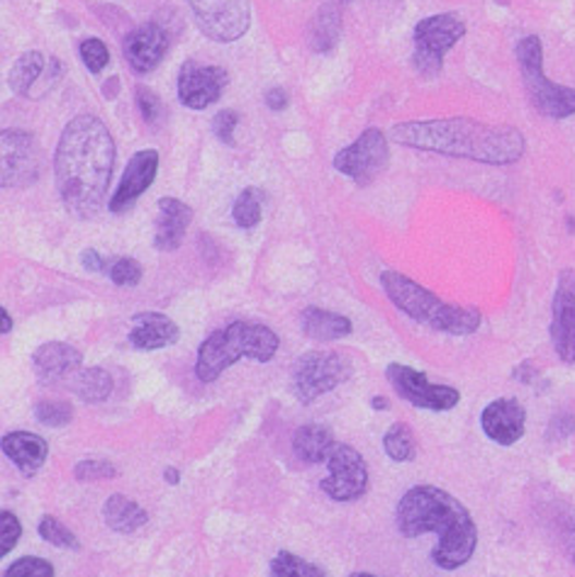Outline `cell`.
<instances>
[{
  "mask_svg": "<svg viewBox=\"0 0 575 577\" xmlns=\"http://www.w3.org/2000/svg\"><path fill=\"white\" fill-rule=\"evenodd\" d=\"M115 167V142L100 118L76 115L57 144V191L76 218H94L108 193Z\"/></svg>",
  "mask_w": 575,
  "mask_h": 577,
  "instance_id": "1",
  "label": "cell"
},
{
  "mask_svg": "<svg viewBox=\"0 0 575 577\" xmlns=\"http://www.w3.org/2000/svg\"><path fill=\"white\" fill-rule=\"evenodd\" d=\"M390 139L400 147L490 163V167H510L527 151L525 134L517 127L486 125L470 118L400 122L390 130Z\"/></svg>",
  "mask_w": 575,
  "mask_h": 577,
  "instance_id": "2",
  "label": "cell"
},
{
  "mask_svg": "<svg viewBox=\"0 0 575 577\" xmlns=\"http://www.w3.org/2000/svg\"><path fill=\"white\" fill-rule=\"evenodd\" d=\"M397 531L405 539L437 533L439 543L431 551L441 570H458L474 558L478 545V527L470 512L454 494L435 486H415L397 502Z\"/></svg>",
  "mask_w": 575,
  "mask_h": 577,
  "instance_id": "3",
  "label": "cell"
},
{
  "mask_svg": "<svg viewBox=\"0 0 575 577\" xmlns=\"http://www.w3.org/2000/svg\"><path fill=\"white\" fill-rule=\"evenodd\" d=\"M381 285L388 295V300L393 303L400 312L413 317L419 324L435 329V332L468 336L478 332V327L482 322V317L476 307L449 305L431 291H427L425 285L415 283L413 278H407L397 271H386L381 275Z\"/></svg>",
  "mask_w": 575,
  "mask_h": 577,
  "instance_id": "4",
  "label": "cell"
},
{
  "mask_svg": "<svg viewBox=\"0 0 575 577\" xmlns=\"http://www.w3.org/2000/svg\"><path fill=\"white\" fill-rule=\"evenodd\" d=\"M279 334L266 324L232 322L224 329L212 332L200 344L198 358H195V376H198L203 383H212V380H218L224 370L242 358L269 364V360L279 354Z\"/></svg>",
  "mask_w": 575,
  "mask_h": 577,
  "instance_id": "5",
  "label": "cell"
},
{
  "mask_svg": "<svg viewBox=\"0 0 575 577\" xmlns=\"http://www.w3.org/2000/svg\"><path fill=\"white\" fill-rule=\"evenodd\" d=\"M515 51L531 106L537 108L543 118L551 120H566L575 115V88L553 84V81L543 74L541 39L537 35H529L522 39Z\"/></svg>",
  "mask_w": 575,
  "mask_h": 577,
  "instance_id": "6",
  "label": "cell"
},
{
  "mask_svg": "<svg viewBox=\"0 0 575 577\" xmlns=\"http://www.w3.org/2000/svg\"><path fill=\"white\" fill-rule=\"evenodd\" d=\"M466 35L464 20L454 13H441L425 17L415 27V54L413 66L425 78H437L444 69V57Z\"/></svg>",
  "mask_w": 575,
  "mask_h": 577,
  "instance_id": "7",
  "label": "cell"
},
{
  "mask_svg": "<svg viewBox=\"0 0 575 577\" xmlns=\"http://www.w3.org/2000/svg\"><path fill=\"white\" fill-rule=\"evenodd\" d=\"M352 376L348 358L337 352H310L293 366V390L301 402H315L346 383Z\"/></svg>",
  "mask_w": 575,
  "mask_h": 577,
  "instance_id": "8",
  "label": "cell"
},
{
  "mask_svg": "<svg viewBox=\"0 0 575 577\" xmlns=\"http://www.w3.org/2000/svg\"><path fill=\"white\" fill-rule=\"evenodd\" d=\"M188 5L203 35L212 42H237L252 25L249 0H188Z\"/></svg>",
  "mask_w": 575,
  "mask_h": 577,
  "instance_id": "9",
  "label": "cell"
},
{
  "mask_svg": "<svg viewBox=\"0 0 575 577\" xmlns=\"http://www.w3.org/2000/svg\"><path fill=\"white\" fill-rule=\"evenodd\" d=\"M390 163V151H388V139L381 130H366L362 137L354 144H348L342 151L337 154L332 167L342 173V176L352 179L358 185H368L376 176L388 169Z\"/></svg>",
  "mask_w": 575,
  "mask_h": 577,
  "instance_id": "10",
  "label": "cell"
},
{
  "mask_svg": "<svg viewBox=\"0 0 575 577\" xmlns=\"http://www.w3.org/2000/svg\"><path fill=\"white\" fill-rule=\"evenodd\" d=\"M386 378H388V383L393 385L395 393L417 409L449 412L461 402V393L456 388L429 383V378L417 368H409L403 364H390L386 368Z\"/></svg>",
  "mask_w": 575,
  "mask_h": 577,
  "instance_id": "11",
  "label": "cell"
},
{
  "mask_svg": "<svg viewBox=\"0 0 575 577\" xmlns=\"http://www.w3.org/2000/svg\"><path fill=\"white\" fill-rule=\"evenodd\" d=\"M0 147H3V173H0L3 188H27L39 179L42 154L33 132L3 130Z\"/></svg>",
  "mask_w": 575,
  "mask_h": 577,
  "instance_id": "12",
  "label": "cell"
},
{
  "mask_svg": "<svg viewBox=\"0 0 575 577\" xmlns=\"http://www.w3.org/2000/svg\"><path fill=\"white\" fill-rule=\"evenodd\" d=\"M327 470L330 476L320 482V488L334 502H354L368 488L366 461L354 446L337 444L332 456L327 458Z\"/></svg>",
  "mask_w": 575,
  "mask_h": 577,
  "instance_id": "13",
  "label": "cell"
},
{
  "mask_svg": "<svg viewBox=\"0 0 575 577\" xmlns=\"http://www.w3.org/2000/svg\"><path fill=\"white\" fill-rule=\"evenodd\" d=\"M551 344L563 364H575V271H561L551 305Z\"/></svg>",
  "mask_w": 575,
  "mask_h": 577,
  "instance_id": "14",
  "label": "cell"
},
{
  "mask_svg": "<svg viewBox=\"0 0 575 577\" xmlns=\"http://www.w3.org/2000/svg\"><path fill=\"white\" fill-rule=\"evenodd\" d=\"M224 86H228V71L220 66H203L186 61L179 71V98L191 110H205L218 102Z\"/></svg>",
  "mask_w": 575,
  "mask_h": 577,
  "instance_id": "15",
  "label": "cell"
},
{
  "mask_svg": "<svg viewBox=\"0 0 575 577\" xmlns=\"http://www.w3.org/2000/svg\"><path fill=\"white\" fill-rule=\"evenodd\" d=\"M159 171V154L154 149H144L130 159L122 173V181L118 185V191L112 193L110 198V212L112 214H125L132 210L144 193H147L149 185L157 179Z\"/></svg>",
  "mask_w": 575,
  "mask_h": 577,
  "instance_id": "16",
  "label": "cell"
},
{
  "mask_svg": "<svg viewBox=\"0 0 575 577\" xmlns=\"http://www.w3.org/2000/svg\"><path fill=\"white\" fill-rule=\"evenodd\" d=\"M480 427L490 441H496L500 446H512L525 437L527 409L522 407V402L515 397L492 400L490 405L482 409Z\"/></svg>",
  "mask_w": 575,
  "mask_h": 577,
  "instance_id": "17",
  "label": "cell"
},
{
  "mask_svg": "<svg viewBox=\"0 0 575 577\" xmlns=\"http://www.w3.org/2000/svg\"><path fill=\"white\" fill-rule=\"evenodd\" d=\"M169 47L171 42L167 29L154 23L135 27L122 39V54H125L127 64L137 74H149V71L157 69L167 57Z\"/></svg>",
  "mask_w": 575,
  "mask_h": 577,
  "instance_id": "18",
  "label": "cell"
},
{
  "mask_svg": "<svg viewBox=\"0 0 575 577\" xmlns=\"http://www.w3.org/2000/svg\"><path fill=\"white\" fill-rule=\"evenodd\" d=\"M33 366L39 383L51 385L78 373L81 366H84V354L71 344L49 342L37 348L33 356Z\"/></svg>",
  "mask_w": 575,
  "mask_h": 577,
  "instance_id": "19",
  "label": "cell"
},
{
  "mask_svg": "<svg viewBox=\"0 0 575 577\" xmlns=\"http://www.w3.org/2000/svg\"><path fill=\"white\" fill-rule=\"evenodd\" d=\"M181 339V329L171 317L159 312H142L132 317L130 344L139 352H159L176 344Z\"/></svg>",
  "mask_w": 575,
  "mask_h": 577,
  "instance_id": "20",
  "label": "cell"
},
{
  "mask_svg": "<svg viewBox=\"0 0 575 577\" xmlns=\"http://www.w3.org/2000/svg\"><path fill=\"white\" fill-rule=\"evenodd\" d=\"M191 220H193V210L186 202L176 198H161L154 246H157L159 251H176L183 244V236L188 232Z\"/></svg>",
  "mask_w": 575,
  "mask_h": 577,
  "instance_id": "21",
  "label": "cell"
},
{
  "mask_svg": "<svg viewBox=\"0 0 575 577\" xmlns=\"http://www.w3.org/2000/svg\"><path fill=\"white\" fill-rule=\"evenodd\" d=\"M3 453L15 463L17 470H23L25 476H35L47 463L49 446L33 431H10L3 437Z\"/></svg>",
  "mask_w": 575,
  "mask_h": 577,
  "instance_id": "22",
  "label": "cell"
},
{
  "mask_svg": "<svg viewBox=\"0 0 575 577\" xmlns=\"http://www.w3.org/2000/svg\"><path fill=\"white\" fill-rule=\"evenodd\" d=\"M301 327L305 336L315 339V342H339V339L352 334V319L322 310V307H307L301 315Z\"/></svg>",
  "mask_w": 575,
  "mask_h": 577,
  "instance_id": "23",
  "label": "cell"
},
{
  "mask_svg": "<svg viewBox=\"0 0 575 577\" xmlns=\"http://www.w3.org/2000/svg\"><path fill=\"white\" fill-rule=\"evenodd\" d=\"M334 446V434L322 425H305L293 437V451L303 463H327Z\"/></svg>",
  "mask_w": 575,
  "mask_h": 577,
  "instance_id": "24",
  "label": "cell"
},
{
  "mask_svg": "<svg viewBox=\"0 0 575 577\" xmlns=\"http://www.w3.org/2000/svg\"><path fill=\"white\" fill-rule=\"evenodd\" d=\"M102 519H106L112 531L132 533L149 521V514L135 500L125 498V494H110L106 500V507H102Z\"/></svg>",
  "mask_w": 575,
  "mask_h": 577,
  "instance_id": "25",
  "label": "cell"
},
{
  "mask_svg": "<svg viewBox=\"0 0 575 577\" xmlns=\"http://www.w3.org/2000/svg\"><path fill=\"white\" fill-rule=\"evenodd\" d=\"M342 35V8L339 3H327L313 20L310 45L317 54H330Z\"/></svg>",
  "mask_w": 575,
  "mask_h": 577,
  "instance_id": "26",
  "label": "cell"
},
{
  "mask_svg": "<svg viewBox=\"0 0 575 577\" xmlns=\"http://www.w3.org/2000/svg\"><path fill=\"white\" fill-rule=\"evenodd\" d=\"M45 64L47 59L42 51H25L8 74L10 90H13L15 96H33L35 84L39 81V76L45 74Z\"/></svg>",
  "mask_w": 575,
  "mask_h": 577,
  "instance_id": "27",
  "label": "cell"
},
{
  "mask_svg": "<svg viewBox=\"0 0 575 577\" xmlns=\"http://www.w3.org/2000/svg\"><path fill=\"white\" fill-rule=\"evenodd\" d=\"M74 393L88 405L108 400L112 393V376L106 368H81L74 373Z\"/></svg>",
  "mask_w": 575,
  "mask_h": 577,
  "instance_id": "28",
  "label": "cell"
},
{
  "mask_svg": "<svg viewBox=\"0 0 575 577\" xmlns=\"http://www.w3.org/2000/svg\"><path fill=\"white\" fill-rule=\"evenodd\" d=\"M261 208H264V191L259 188H244L240 198L232 205V220L237 222L242 230H252L261 222Z\"/></svg>",
  "mask_w": 575,
  "mask_h": 577,
  "instance_id": "29",
  "label": "cell"
},
{
  "mask_svg": "<svg viewBox=\"0 0 575 577\" xmlns=\"http://www.w3.org/2000/svg\"><path fill=\"white\" fill-rule=\"evenodd\" d=\"M383 451L390 461L407 463L415 458V437L405 425H393L383 437Z\"/></svg>",
  "mask_w": 575,
  "mask_h": 577,
  "instance_id": "30",
  "label": "cell"
},
{
  "mask_svg": "<svg viewBox=\"0 0 575 577\" xmlns=\"http://www.w3.org/2000/svg\"><path fill=\"white\" fill-rule=\"evenodd\" d=\"M271 577H327V575L322 568H317V565L301 558V555L281 551L271 561Z\"/></svg>",
  "mask_w": 575,
  "mask_h": 577,
  "instance_id": "31",
  "label": "cell"
},
{
  "mask_svg": "<svg viewBox=\"0 0 575 577\" xmlns=\"http://www.w3.org/2000/svg\"><path fill=\"white\" fill-rule=\"evenodd\" d=\"M37 531L42 539L51 545H57V549H69V551H78L81 543L76 539V533L71 531L66 524H61L59 519L49 517V514H45L42 519H39L37 524Z\"/></svg>",
  "mask_w": 575,
  "mask_h": 577,
  "instance_id": "32",
  "label": "cell"
},
{
  "mask_svg": "<svg viewBox=\"0 0 575 577\" xmlns=\"http://www.w3.org/2000/svg\"><path fill=\"white\" fill-rule=\"evenodd\" d=\"M35 417H37L39 425L59 429V427H66L69 421L74 419V407H71L69 402H61V400H45L35 407Z\"/></svg>",
  "mask_w": 575,
  "mask_h": 577,
  "instance_id": "33",
  "label": "cell"
},
{
  "mask_svg": "<svg viewBox=\"0 0 575 577\" xmlns=\"http://www.w3.org/2000/svg\"><path fill=\"white\" fill-rule=\"evenodd\" d=\"M3 577H54V565L45 558H37V555H25V558L10 563Z\"/></svg>",
  "mask_w": 575,
  "mask_h": 577,
  "instance_id": "34",
  "label": "cell"
},
{
  "mask_svg": "<svg viewBox=\"0 0 575 577\" xmlns=\"http://www.w3.org/2000/svg\"><path fill=\"white\" fill-rule=\"evenodd\" d=\"M74 476L84 482H94V480H110L118 476V468L112 466L110 461H100V458H88L76 463Z\"/></svg>",
  "mask_w": 575,
  "mask_h": 577,
  "instance_id": "35",
  "label": "cell"
},
{
  "mask_svg": "<svg viewBox=\"0 0 575 577\" xmlns=\"http://www.w3.org/2000/svg\"><path fill=\"white\" fill-rule=\"evenodd\" d=\"M108 275L120 287H135L142 281V266L135 259H118L108 268Z\"/></svg>",
  "mask_w": 575,
  "mask_h": 577,
  "instance_id": "36",
  "label": "cell"
},
{
  "mask_svg": "<svg viewBox=\"0 0 575 577\" xmlns=\"http://www.w3.org/2000/svg\"><path fill=\"white\" fill-rule=\"evenodd\" d=\"M81 59H84V64L90 74H100V71L108 66L110 51L106 45L100 42V39L90 37V39H84V42H81Z\"/></svg>",
  "mask_w": 575,
  "mask_h": 577,
  "instance_id": "37",
  "label": "cell"
},
{
  "mask_svg": "<svg viewBox=\"0 0 575 577\" xmlns=\"http://www.w3.org/2000/svg\"><path fill=\"white\" fill-rule=\"evenodd\" d=\"M23 533V524L17 521L13 512H3L0 514V555H8L15 549V543Z\"/></svg>",
  "mask_w": 575,
  "mask_h": 577,
  "instance_id": "38",
  "label": "cell"
},
{
  "mask_svg": "<svg viewBox=\"0 0 575 577\" xmlns=\"http://www.w3.org/2000/svg\"><path fill=\"white\" fill-rule=\"evenodd\" d=\"M137 106H139V112L142 118L147 125H159L161 118H163V106L157 93H151L149 88L139 86L137 88Z\"/></svg>",
  "mask_w": 575,
  "mask_h": 577,
  "instance_id": "39",
  "label": "cell"
},
{
  "mask_svg": "<svg viewBox=\"0 0 575 577\" xmlns=\"http://www.w3.org/2000/svg\"><path fill=\"white\" fill-rule=\"evenodd\" d=\"M240 125V115L234 110H220L212 120V130L224 144H234V130Z\"/></svg>",
  "mask_w": 575,
  "mask_h": 577,
  "instance_id": "40",
  "label": "cell"
},
{
  "mask_svg": "<svg viewBox=\"0 0 575 577\" xmlns=\"http://www.w3.org/2000/svg\"><path fill=\"white\" fill-rule=\"evenodd\" d=\"M561 539H563V545H566V553L571 555V561L575 565V517H573V514L566 521H563Z\"/></svg>",
  "mask_w": 575,
  "mask_h": 577,
  "instance_id": "41",
  "label": "cell"
},
{
  "mask_svg": "<svg viewBox=\"0 0 575 577\" xmlns=\"http://www.w3.org/2000/svg\"><path fill=\"white\" fill-rule=\"evenodd\" d=\"M266 106L273 112H283L288 108V93L283 88H269L266 90Z\"/></svg>",
  "mask_w": 575,
  "mask_h": 577,
  "instance_id": "42",
  "label": "cell"
},
{
  "mask_svg": "<svg viewBox=\"0 0 575 577\" xmlns=\"http://www.w3.org/2000/svg\"><path fill=\"white\" fill-rule=\"evenodd\" d=\"M81 263H84L86 271H94V273H102L106 271V261H102V256L94 249L84 251V256H81Z\"/></svg>",
  "mask_w": 575,
  "mask_h": 577,
  "instance_id": "43",
  "label": "cell"
},
{
  "mask_svg": "<svg viewBox=\"0 0 575 577\" xmlns=\"http://www.w3.org/2000/svg\"><path fill=\"white\" fill-rule=\"evenodd\" d=\"M13 332V319H10L8 310L3 307V310H0V334H10Z\"/></svg>",
  "mask_w": 575,
  "mask_h": 577,
  "instance_id": "44",
  "label": "cell"
},
{
  "mask_svg": "<svg viewBox=\"0 0 575 577\" xmlns=\"http://www.w3.org/2000/svg\"><path fill=\"white\" fill-rule=\"evenodd\" d=\"M163 478H167L169 486H179L181 480V472L176 468H167V472H163Z\"/></svg>",
  "mask_w": 575,
  "mask_h": 577,
  "instance_id": "45",
  "label": "cell"
},
{
  "mask_svg": "<svg viewBox=\"0 0 575 577\" xmlns=\"http://www.w3.org/2000/svg\"><path fill=\"white\" fill-rule=\"evenodd\" d=\"M386 405H388L386 397H371V407H376V409H386Z\"/></svg>",
  "mask_w": 575,
  "mask_h": 577,
  "instance_id": "46",
  "label": "cell"
},
{
  "mask_svg": "<svg viewBox=\"0 0 575 577\" xmlns=\"http://www.w3.org/2000/svg\"><path fill=\"white\" fill-rule=\"evenodd\" d=\"M348 577H378V575H371V573H354V575H348Z\"/></svg>",
  "mask_w": 575,
  "mask_h": 577,
  "instance_id": "47",
  "label": "cell"
}]
</instances>
